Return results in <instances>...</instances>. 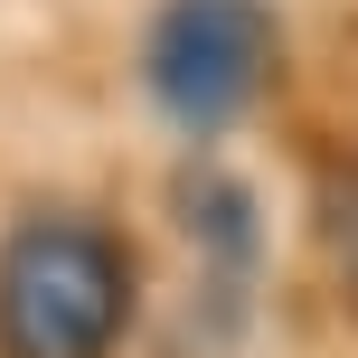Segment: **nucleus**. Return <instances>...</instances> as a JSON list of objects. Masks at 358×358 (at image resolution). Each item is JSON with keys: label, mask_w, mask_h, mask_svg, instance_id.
Instances as JSON below:
<instances>
[{"label": "nucleus", "mask_w": 358, "mask_h": 358, "mask_svg": "<svg viewBox=\"0 0 358 358\" xmlns=\"http://www.w3.org/2000/svg\"><path fill=\"white\" fill-rule=\"evenodd\" d=\"M0 321L19 358H94L123 321V264L94 227L38 217L10 255H0Z\"/></svg>", "instance_id": "nucleus-1"}, {"label": "nucleus", "mask_w": 358, "mask_h": 358, "mask_svg": "<svg viewBox=\"0 0 358 358\" xmlns=\"http://www.w3.org/2000/svg\"><path fill=\"white\" fill-rule=\"evenodd\" d=\"M264 57H273V38L245 0H179L151 38V94L170 104V123L208 132L264 85Z\"/></svg>", "instance_id": "nucleus-2"}]
</instances>
